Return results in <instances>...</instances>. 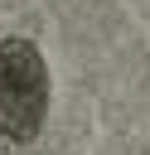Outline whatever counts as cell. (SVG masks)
Returning <instances> with one entry per match:
<instances>
[{
  "mask_svg": "<svg viewBox=\"0 0 150 155\" xmlns=\"http://www.w3.org/2000/svg\"><path fill=\"white\" fill-rule=\"evenodd\" d=\"M48 116V63L29 39H0V140L29 145Z\"/></svg>",
  "mask_w": 150,
  "mask_h": 155,
  "instance_id": "6da1fadb",
  "label": "cell"
}]
</instances>
